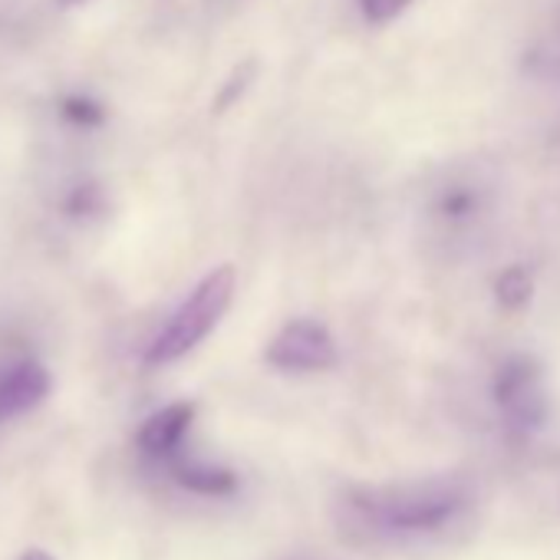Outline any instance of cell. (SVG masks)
<instances>
[{"instance_id": "1", "label": "cell", "mask_w": 560, "mask_h": 560, "mask_svg": "<svg viewBox=\"0 0 560 560\" xmlns=\"http://www.w3.org/2000/svg\"><path fill=\"white\" fill-rule=\"evenodd\" d=\"M347 521L376 540H429L475 511V488L458 475L350 488Z\"/></svg>"}, {"instance_id": "2", "label": "cell", "mask_w": 560, "mask_h": 560, "mask_svg": "<svg viewBox=\"0 0 560 560\" xmlns=\"http://www.w3.org/2000/svg\"><path fill=\"white\" fill-rule=\"evenodd\" d=\"M234 284H237V273L231 264L205 273L201 284L185 298V304L172 314L165 330L145 350V366H168V363L188 357L228 314Z\"/></svg>"}, {"instance_id": "3", "label": "cell", "mask_w": 560, "mask_h": 560, "mask_svg": "<svg viewBox=\"0 0 560 560\" xmlns=\"http://www.w3.org/2000/svg\"><path fill=\"white\" fill-rule=\"evenodd\" d=\"M494 402L514 439L534 435L547 419V393H544L540 363L527 353L508 357L501 370L494 373Z\"/></svg>"}, {"instance_id": "4", "label": "cell", "mask_w": 560, "mask_h": 560, "mask_svg": "<svg viewBox=\"0 0 560 560\" xmlns=\"http://www.w3.org/2000/svg\"><path fill=\"white\" fill-rule=\"evenodd\" d=\"M264 360L273 370H284V373H324L337 366L340 353L327 324L304 317L277 330V337L267 343Z\"/></svg>"}, {"instance_id": "5", "label": "cell", "mask_w": 560, "mask_h": 560, "mask_svg": "<svg viewBox=\"0 0 560 560\" xmlns=\"http://www.w3.org/2000/svg\"><path fill=\"white\" fill-rule=\"evenodd\" d=\"M50 389L54 380L37 360H21L11 363L8 370H0V425L44 406Z\"/></svg>"}, {"instance_id": "6", "label": "cell", "mask_w": 560, "mask_h": 560, "mask_svg": "<svg viewBox=\"0 0 560 560\" xmlns=\"http://www.w3.org/2000/svg\"><path fill=\"white\" fill-rule=\"evenodd\" d=\"M195 412H198L195 402H172V406L152 412V416L142 422L139 435H136L139 452H142L145 458H152V462H168V458H175V455L182 452L188 432H191Z\"/></svg>"}, {"instance_id": "7", "label": "cell", "mask_w": 560, "mask_h": 560, "mask_svg": "<svg viewBox=\"0 0 560 560\" xmlns=\"http://www.w3.org/2000/svg\"><path fill=\"white\" fill-rule=\"evenodd\" d=\"M175 485L191 491V494H205V498H224V494H234L237 491V475L231 468H221V465H205V462H191L185 458L182 452L175 458L165 462Z\"/></svg>"}, {"instance_id": "8", "label": "cell", "mask_w": 560, "mask_h": 560, "mask_svg": "<svg viewBox=\"0 0 560 560\" xmlns=\"http://www.w3.org/2000/svg\"><path fill=\"white\" fill-rule=\"evenodd\" d=\"M494 298L504 311H524L534 298V277L527 267H504L494 280Z\"/></svg>"}, {"instance_id": "9", "label": "cell", "mask_w": 560, "mask_h": 560, "mask_svg": "<svg viewBox=\"0 0 560 560\" xmlns=\"http://www.w3.org/2000/svg\"><path fill=\"white\" fill-rule=\"evenodd\" d=\"M257 80V60H244V63H237L234 70H231V77L224 80V86L218 90V96H214V113H228L247 90H250V83Z\"/></svg>"}, {"instance_id": "10", "label": "cell", "mask_w": 560, "mask_h": 560, "mask_svg": "<svg viewBox=\"0 0 560 560\" xmlns=\"http://www.w3.org/2000/svg\"><path fill=\"white\" fill-rule=\"evenodd\" d=\"M63 116L73 126H83V129H96V126L106 122V109L90 96H67L63 100Z\"/></svg>"}, {"instance_id": "11", "label": "cell", "mask_w": 560, "mask_h": 560, "mask_svg": "<svg viewBox=\"0 0 560 560\" xmlns=\"http://www.w3.org/2000/svg\"><path fill=\"white\" fill-rule=\"evenodd\" d=\"M409 4H412V0H360V8H363V14H366L370 24H389V21H396Z\"/></svg>"}, {"instance_id": "12", "label": "cell", "mask_w": 560, "mask_h": 560, "mask_svg": "<svg viewBox=\"0 0 560 560\" xmlns=\"http://www.w3.org/2000/svg\"><path fill=\"white\" fill-rule=\"evenodd\" d=\"M100 205H103L100 188H96V185H80V188H73V195L67 198V214H73V218H80V214H93Z\"/></svg>"}, {"instance_id": "13", "label": "cell", "mask_w": 560, "mask_h": 560, "mask_svg": "<svg viewBox=\"0 0 560 560\" xmlns=\"http://www.w3.org/2000/svg\"><path fill=\"white\" fill-rule=\"evenodd\" d=\"M21 560H54V557H50L47 550H40V547H34V550H27V553H24Z\"/></svg>"}, {"instance_id": "14", "label": "cell", "mask_w": 560, "mask_h": 560, "mask_svg": "<svg viewBox=\"0 0 560 560\" xmlns=\"http://www.w3.org/2000/svg\"><path fill=\"white\" fill-rule=\"evenodd\" d=\"M57 4H60L63 11H70V8H83V4H90V0H57Z\"/></svg>"}]
</instances>
